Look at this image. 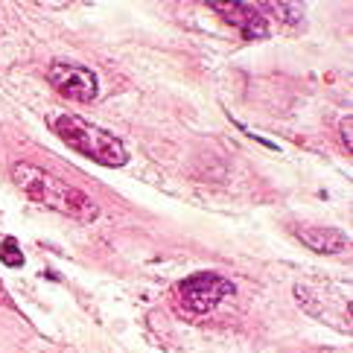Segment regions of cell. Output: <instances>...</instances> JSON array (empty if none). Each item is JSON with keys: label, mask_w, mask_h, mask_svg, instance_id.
I'll use <instances>...</instances> for the list:
<instances>
[{"label": "cell", "mask_w": 353, "mask_h": 353, "mask_svg": "<svg viewBox=\"0 0 353 353\" xmlns=\"http://www.w3.org/2000/svg\"><path fill=\"white\" fill-rule=\"evenodd\" d=\"M234 295H236V286L216 272L190 274L175 286V298H179L181 310L190 315H208L216 310L225 298H234Z\"/></svg>", "instance_id": "3957f363"}, {"label": "cell", "mask_w": 353, "mask_h": 353, "mask_svg": "<svg viewBox=\"0 0 353 353\" xmlns=\"http://www.w3.org/2000/svg\"><path fill=\"white\" fill-rule=\"evenodd\" d=\"M216 15H222V21H228L231 27H236L239 32H243L245 41H263L269 39V23L266 18H263V9L254 6V3H239V0H234V3H208Z\"/></svg>", "instance_id": "5b68a950"}, {"label": "cell", "mask_w": 353, "mask_h": 353, "mask_svg": "<svg viewBox=\"0 0 353 353\" xmlns=\"http://www.w3.org/2000/svg\"><path fill=\"white\" fill-rule=\"evenodd\" d=\"M260 9L277 12V15H283L281 21H286V23H298L301 15H304V9H301V6H292V3H260Z\"/></svg>", "instance_id": "ba28073f"}, {"label": "cell", "mask_w": 353, "mask_h": 353, "mask_svg": "<svg viewBox=\"0 0 353 353\" xmlns=\"http://www.w3.org/2000/svg\"><path fill=\"white\" fill-rule=\"evenodd\" d=\"M53 132L73 149V152L103 163V167H125V163H129V152H125L120 137H114L111 132L99 129V125L88 123L77 114L53 117Z\"/></svg>", "instance_id": "7a4b0ae2"}, {"label": "cell", "mask_w": 353, "mask_h": 353, "mask_svg": "<svg viewBox=\"0 0 353 353\" xmlns=\"http://www.w3.org/2000/svg\"><path fill=\"white\" fill-rule=\"evenodd\" d=\"M44 77L61 97L73 99V103H94L97 99V91H99L97 73L82 68V65H73V61H53Z\"/></svg>", "instance_id": "277c9868"}, {"label": "cell", "mask_w": 353, "mask_h": 353, "mask_svg": "<svg viewBox=\"0 0 353 353\" xmlns=\"http://www.w3.org/2000/svg\"><path fill=\"white\" fill-rule=\"evenodd\" d=\"M0 263L9 269H21L23 266V254H21V245L15 236H6L3 243H0Z\"/></svg>", "instance_id": "52a82bcc"}, {"label": "cell", "mask_w": 353, "mask_h": 353, "mask_svg": "<svg viewBox=\"0 0 353 353\" xmlns=\"http://www.w3.org/2000/svg\"><path fill=\"white\" fill-rule=\"evenodd\" d=\"M350 132H353V120H350V114L342 120V125H339V134H342V143H345V149L347 152H353V141H350Z\"/></svg>", "instance_id": "9c48e42d"}, {"label": "cell", "mask_w": 353, "mask_h": 353, "mask_svg": "<svg viewBox=\"0 0 353 353\" xmlns=\"http://www.w3.org/2000/svg\"><path fill=\"white\" fill-rule=\"evenodd\" d=\"M295 236L307 248L319 251V254H342L350 248V236L339 228H324V225H298Z\"/></svg>", "instance_id": "8992f818"}, {"label": "cell", "mask_w": 353, "mask_h": 353, "mask_svg": "<svg viewBox=\"0 0 353 353\" xmlns=\"http://www.w3.org/2000/svg\"><path fill=\"white\" fill-rule=\"evenodd\" d=\"M12 181L18 184V190L30 201L56 210V213H65L70 219L94 222L99 216V208L91 196L77 190V187L68 184V181L56 179L53 172L35 167V163H23V161L12 163Z\"/></svg>", "instance_id": "6da1fadb"}]
</instances>
